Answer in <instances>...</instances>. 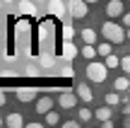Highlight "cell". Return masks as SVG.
Masks as SVG:
<instances>
[{"instance_id":"1","label":"cell","mask_w":130,"mask_h":128,"mask_svg":"<svg viewBox=\"0 0 130 128\" xmlns=\"http://www.w3.org/2000/svg\"><path fill=\"white\" fill-rule=\"evenodd\" d=\"M101 36L106 39V41H111V44H123L128 39V34H125V29H123L121 24H116V22H104L101 24Z\"/></svg>"},{"instance_id":"2","label":"cell","mask_w":130,"mask_h":128,"mask_svg":"<svg viewBox=\"0 0 130 128\" xmlns=\"http://www.w3.org/2000/svg\"><path fill=\"white\" fill-rule=\"evenodd\" d=\"M108 70H111V68L106 65V63H96V61H89V65H87V77L92 82H99V85H101V82H106V77H108Z\"/></svg>"},{"instance_id":"3","label":"cell","mask_w":130,"mask_h":128,"mask_svg":"<svg viewBox=\"0 0 130 128\" xmlns=\"http://www.w3.org/2000/svg\"><path fill=\"white\" fill-rule=\"evenodd\" d=\"M68 10H70V15H72V19H82V17L89 15V3L87 0H70Z\"/></svg>"},{"instance_id":"4","label":"cell","mask_w":130,"mask_h":128,"mask_svg":"<svg viewBox=\"0 0 130 128\" xmlns=\"http://www.w3.org/2000/svg\"><path fill=\"white\" fill-rule=\"evenodd\" d=\"M106 15L111 19L123 17V15H125V5H123V0H108V3H106Z\"/></svg>"},{"instance_id":"5","label":"cell","mask_w":130,"mask_h":128,"mask_svg":"<svg viewBox=\"0 0 130 128\" xmlns=\"http://www.w3.org/2000/svg\"><path fill=\"white\" fill-rule=\"evenodd\" d=\"M77 92H60V97H58V104L63 106V109H75L77 106Z\"/></svg>"},{"instance_id":"6","label":"cell","mask_w":130,"mask_h":128,"mask_svg":"<svg viewBox=\"0 0 130 128\" xmlns=\"http://www.w3.org/2000/svg\"><path fill=\"white\" fill-rule=\"evenodd\" d=\"M17 99L27 104V102L39 99V92H36V90H31V87H22V90H17Z\"/></svg>"},{"instance_id":"7","label":"cell","mask_w":130,"mask_h":128,"mask_svg":"<svg viewBox=\"0 0 130 128\" xmlns=\"http://www.w3.org/2000/svg\"><path fill=\"white\" fill-rule=\"evenodd\" d=\"M60 56H63V61H72L75 56H77V46H75L72 41H63V48H60Z\"/></svg>"},{"instance_id":"8","label":"cell","mask_w":130,"mask_h":128,"mask_svg":"<svg viewBox=\"0 0 130 128\" xmlns=\"http://www.w3.org/2000/svg\"><path fill=\"white\" fill-rule=\"evenodd\" d=\"M46 7L51 15H56V17H63L65 15V3L63 0H46Z\"/></svg>"},{"instance_id":"9","label":"cell","mask_w":130,"mask_h":128,"mask_svg":"<svg viewBox=\"0 0 130 128\" xmlns=\"http://www.w3.org/2000/svg\"><path fill=\"white\" fill-rule=\"evenodd\" d=\"M75 92H77V94H79V99H82L84 104H89V102L94 99V92L89 90V85H82V82H79V85L75 87Z\"/></svg>"},{"instance_id":"10","label":"cell","mask_w":130,"mask_h":128,"mask_svg":"<svg viewBox=\"0 0 130 128\" xmlns=\"http://www.w3.org/2000/svg\"><path fill=\"white\" fill-rule=\"evenodd\" d=\"M53 109V99L51 97H39L36 99V114H48Z\"/></svg>"},{"instance_id":"11","label":"cell","mask_w":130,"mask_h":128,"mask_svg":"<svg viewBox=\"0 0 130 128\" xmlns=\"http://www.w3.org/2000/svg\"><path fill=\"white\" fill-rule=\"evenodd\" d=\"M5 126H10V128H22L24 126V119H22V114H17V111H12V114L5 119Z\"/></svg>"},{"instance_id":"12","label":"cell","mask_w":130,"mask_h":128,"mask_svg":"<svg viewBox=\"0 0 130 128\" xmlns=\"http://www.w3.org/2000/svg\"><path fill=\"white\" fill-rule=\"evenodd\" d=\"M79 34H82V41L84 44H96V32H94L92 27H84Z\"/></svg>"},{"instance_id":"13","label":"cell","mask_w":130,"mask_h":128,"mask_svg":"<svg viewBox=\"0 0 130 128\" xmlns=\"http://www.w3.org/2000/svg\"><path fill=\"white\" fill-rule=\"evenodd\" d=\"M96 53H99V48H94V44H84L82 46V58H87V61H94Z\"/></svg>"},{"instance_id":"14","label":"cell","mask_w":130,"mask_h":128,"mask_svg":"<svg viewBox=\"0 0 130 128\" xmlns=\"http://www.w3.org/2000/svg\"><path fill=\"white\" fill-rule=\"evenodd\" d=\"M111 114H113V111H111V104H106V106H101V109H96V111H94V116H96L99 121L111 119Z\"/></svg>"},{"instance_id":"15","label":"cell","mask_w":130,"mask_h":128,"mask_svg":"<svg viewBox=\"0 0 130 128\" xmlns=\"http://www.w3.org/2000/svg\"><path fill=\"white\" fill-rule=\"evenodd\" d=\"M113 87H116L118 92H125V90H130V80H128V77H123V75H118L116 82H113Z\"/></svg>"},{"instance_id":"16","label":"cell","mask_w":130,"mask_h":128,"mask_svg":"<svg viewBox=\"0 0 130 128\" xmlns=\"http://www.w3.org/2000/svg\"><path fill=\"white\" fill-rule=\"evenodd\" d=\"M19 12L22 15H36V7H34V3H29V0H22V3H19Z\"/></svg>"},{"instance_id":"17","label":"cell","mask_w":130,"mask_h":128,"mask_svg":"<svg viewBox=\"0 0 130 128\" xmlns=\"http://www.w3.org/2000/svg\"><path fill=\"white\" fill-rule=\"evenodd\" d=\"M104 63H106L108 68H121V58H118L116 53H108V56H106V61H104Z\"/></svg>"},{"instance_id":"18","label":"cell","mask_w":130,"mask_h":128,"mask_svg":"<svg viewBox=\"0 0 130 128\" xmlns=\"http://www.w3.org/2000/svg\"><path fill=\"white\" fill-rule=\"evenodd\" d=\"M106 104H111V106H118V104H121L118 90H116V92H108V94H106Z\"/></svg>"},{"instance_id":"19","label":"cell","mask_w":130,"mask_h":128,"mask_svg":"<svg viewBox=\"0 0 130 128\" xmlns=\"http://www.w3.org/2000/svg\"><path fill=\"white\" fill-rule=\"evenodd\" d=\"M96 48H99V53H101V56H104V58H106V56H108V53H111V41H106V39H104V41H101V44H99V46H96Z\"/></svg>"},{"instance_id":"20","label":"cell","mask_w":130,"mask_h":128,"mask_svg":"<svg viewBox=\"0 0 130 128\" xmlns=\"http://www.w3.org/2000/svg\"><path fill=\"white\" fill-rule=\"evenodd\" d=\"M46 123L48 126H58V123H60V116H58L56 111H48V114H46Z\"/></svg>"},{"instance_id":"21","label":"cell","mask_w":130,"mask_h":128,"mask_svg":"<svg viewBox=\"0 0 130 128\" xmlns=\"http://www.w3.org/2000/svg\"><path fill=\"white\" fill-rule=\"evenodd\" d=\"M72 36H75V29L70 24H65L63 27V41H72Z\"/></svg>"},{"instance_id":"22","label":"cell","mask_w":130,"mask_h":128,"mask_svg":"<svg viewBox=\"0 0 130 128\" xmlns=\"http://www.w3.org/2000/svg\"><path fill=\"white\" fill-rule=\"evenodd\" d=\"M92 116H94V111H92V109H79V121H82V123H87Z\"/></svg>"},{"instance_id":"23","label":"cell","mask_w":130,"mask_h":128,"mask_svg":"<svg viewBox=\"0 0 130 128\" xmlns=\"http://www.w3.org/2000/svg\"><path fill=\"white\" fill-rule=\"evenodd\" d=\"M121 70L123 73H130V56H123L121 58Z\"/></svg>"},{"instance_id":"24","label":"cell","mask_w":130,"mask_h":128,"mask_svg":"<svg viewBox=\"0 0 130 128\" xmlns=\"http://www.w3.org/2000/svg\"><path fill=\"white\" fill-rule=\"evenodd\" d=\"M41 65H43V68H51V65H53V58L48 56V53H43V56H41Z\"/></svg>"},{"instance_id":"25","label":"cell","mask_w":130,"mask_h":128,"mask_svg":"<svg viewBox=\"0 0 130 128\" xmlns=\"http://www.w3.org/2000/svg\"><path fill=\"white\" fill-rule=\"evenodd\" d=\"M63 126H65V128H77V126H79V121H65Z\"/></svg>"},{"instance_id":"26","label":"cell","mask_w":130,"mask_h":128,"mask_svg":"<svg viewBox=\"0 0 130 128\" xmlns=\"http://www.w3.org/2000/svg\"><path fill=\"white\" fill-rule=\"evenodd\" d=\"M123 114H125V116L130 114V99H128V102H123Z\"/></svg>"},{"instance_id":"27","label":"cell","mask_w":130,"mask_h":128,"mask_svg":"<svg viewBox=\"0 0 130 128\" xmlns=\"http://www.w3.org/2000/svg\"><path fill=\"white\" fill-rule=\"evenodd\" d=\"M123 27H130V12L123 15Z\"/></svg>"},{"instance_id":"28","label":"cell","mask_w":130,"mask_h":128,"mask_svg":"<svg viewBox=\"0 0 130 128\" xmlns=\"http://www.w3.org/2000/svg\"><path fill=\"white\" fill-rule=\"evenodd\" d=\"M5 102H7V97H5V92L0 90V106H5Z\"/></svg>"},{"instance_id":"29","label":"cell","mask_w":130,"mask_h":128,"mask_svg":"<svg viewBox=\"0 0 130 128\" xmlns=\"http://www.w3.org/2000/svg\"><path fill=\"white\" fill-rule=\"evenodd\" d=\"M123 126H125V128H130V114L125 116V119H123Z\"/></svg>"},{"instance_id":"30","label":"cell","mask_w":130,"mask_h":128,"mask_svg":"<svg viewBox=\"0 0 130 128\" xmlns=\"http://www.w3.org/2000/svg\"><path fill=\"white\" fill-rule=\"evenodd\" d=\"M125 34H128V41H130V27H125Z\"/></svg>"},{"instance_id":"31","label":"cell","mask_w":130,"mask_h":128,"mask_svg":"<svg viewBox=\"0 0 130 128\" xmlns=\"http://www.w3.org/2000/svg\"><path fill=\"white\" fill-rule=\"evenodd\" d=\"M87 3H99V0H87Z\"/></svg>"},{"instance_id":"32","label":"cell","mask_w":130,"mask_h":128,"mask_svg":"<svg viewBox=\"0 0 130 128\" xmlns=\"http://www.w3.org/2000/svg\"><path fill=\"white\" fill-rule=\"evenodd\" d=\"M5 3H12V0H5Z\"/></svg>"},{"instance_id":"33","label":"cell","mask_w":130,"mask_h":128,"mask_svg":"<svg viewBox=\"0 0 130 128\" xmlns=\"http://www.w3.org/2000/svg\"><path fill=\"white\" fill-rule=\"evenodd\" d=\"M0 126H3V119H0Z\"/></svg>"}]
</instances>
